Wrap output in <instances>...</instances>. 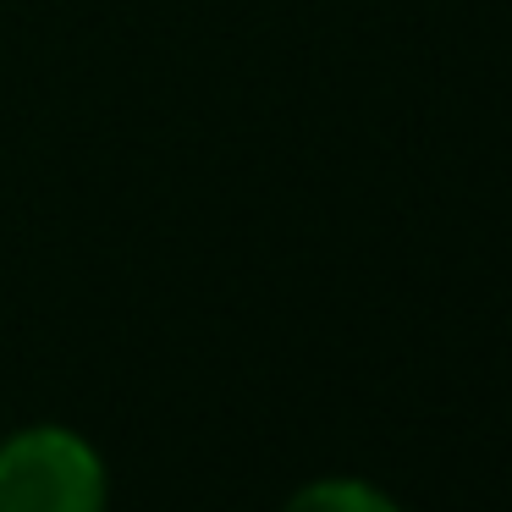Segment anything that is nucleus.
Here are the masks:
<instances>
[{
    "label": "nucleus",
    "mask_w": 512,
    "mask_h": 512,
    "mask_svg": "<svg viewBox=\"0 0 512 512\" xmlns=\"http://www.w3.org/2000/svg\"><path fill=\"white\" fill-rule=\"evenodd\" d=\"M0 512H105V463L78 430L34 424L0 441Z\"/></svg>",
    "instance_id": "f257e3e1"
},
{
    "label": "nucleus",
    "mask_w": 512,
    "mask_h": 512,
    "mask_svg": "<svg viewBox=\"0 0 512 512\" xmlns=\"http://www.w3.org/2000/svg\"><path fill=\"white\" fill-rule=\"evenodd\" d=\"M281 512H402V507L364 479H314Z\"/></svg>",
    "instance_id": "f03ea898"
}]
</instances>
